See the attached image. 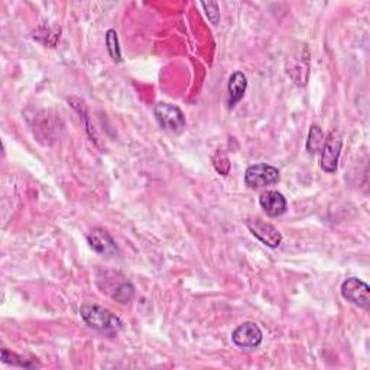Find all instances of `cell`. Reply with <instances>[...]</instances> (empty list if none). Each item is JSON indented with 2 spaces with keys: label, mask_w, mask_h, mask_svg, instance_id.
I'll return each mask as SVG.
<instances>
[{
  "label": "cell",
  "mask_w": 370,
  "mask_h": 370,
  "mask_svg": "<svg viewBox=\"0 0 370 370\" xmlns=\"http://www.w3.org/2000/svg\"><path fill=\"white\" fill-rule=\"evenodd\" d=\"M80 314L84 319V323L97 331L113 336L121 330V319L112 311L100 305L86 304L81 307Z\"/></svg>",
  "instance_id": "obj_1"
},
{
  "label": "cell",
  "mask_w": 370,
  "mask_h": 370,
  "mask_svg": "<svg viewBox=\"0 0 370 370\" xmlns=\"http://www.w3.org/2000/svg\"><path fill=\"white\" fill-rule=\"evenodd\" d=\"M279 181L278 168L269 164H256L244 172V183L249 188H263Z\"/></svg>",
  "instance_id": "obj_2"
},
{
  "label": "cell",
  "mask_w": 370,
  "mask_h": 370,
  "mask_svg": "<svg viewBox=\"0 0 370 370\" xmlns=\"http://www.w3.org/2000/svg\"><path fill=\"white\" fill-rule=\"evenodd\" d=\"M155 117L161 128L171 133H180L185 128V116L183 110L169 103H158L155 106Z\"/></svg>",
  "instance_id": "obj_3"
},
{
  "label": "cell",
  "mask_w": 370,
  "mask_h": 370,
  "mask_svg": "<svg viewBox=\"0 0 370 370\" xmlns=\"http://www.w3.org/2000/svg\"><path fill=\"white\" fill-rule=\"evenodd\" d=\"M246 226H248L251 233L263 244H266L267 248L275 249L282 242V234L278 232V229L260 218H248L246 220Z\"/></svg>",
  "instance_id": "obj_4"
},
{
  "label": "cell",
  "mask_w": 370,
  "mask_h": 370,
  "mask_svg": "<svg viewBox=\"0 0 370 370\" xmlns=\"http://www.w3.org/2000/svg\"><path fill=\"white\" fill-rule=\"evenodd\" d=\"M341 295L360 308L370 307V288L359 278H349L341 285Z\"/></svg>",
  "instance_id": "obj_5"
},
{
  "label": "cell",
  "mask_w": 370,
  "mask_h": 370,
  "mask_svg": "<svg viewBox=\"0 0 370 370\" xmlns=\"http://www.w3.org/2000/svg\"><path fill=\"white\" fill-rule=\"evenodd\" d=\"M341 146H343L341 135L337 131H333L329 135V138L326 139V143H324L323 150H322L323 151V154H322V168L326 172H329V174H333V172L337 171Z\"/></svg>",
  "instance_id": "obj_6"
},
{
  "label": "cell",
  "mask_w": 370,
  "mask_h": 370,
  "mask_svg": "<svg viewBox=\"0 0 370 370\" xmlns=\"http://www.w3.org/2000/svg\"><path fill=\"white\" fill-rule=\"evenodd\" d=\"M262 331L255 323H244L232 334L233 343L243 349H256L262 343Z\"/></svg>",
  "instance_id": "obj_7"
},
{
  "label": "cell",
  "mask_w": 370,
  "mask_h": 370,
  "mask_svg": "<svg viewBox=\"0 0 370 370\" xmlns=\"http://www.w3.org/2000/svg\"><path fill=\"white\" fill-rule=\"evenodd\" d=\"M87 242L91 246V249L97 252L98 255L112 256L117 252V244L114 239L105 229H100V227L91 229L90 233L87 234Z\"/></svg>",
  "instance_id": "obj_8"
},
{
  "label": "cell",
  "mask_w": 370,
  "mask_h": 370,
  "mask_svg": "<svg viewBox=\"0 0 370 370\" xmlns=\"http://www.w3.org/2000/svg\"><path fill=\"white\" fill-rule=\"evenodd\" d=\"M259 204L270 217L282 216L286 211L285 197L278 191H266L259 197Z\"/></svg>",
  "instance_id": "obj_9"
},
{
  "label": "cell",
  "mask_w": 370,
  "mask_h": 370,
  "mask_svg": "<svg viewBox=\"0 0 370 370\" xmlns=\"http://www.w3.org/2000/svg\"><path fill=\"white\" fill-rule=\"evenodd\" d=\"M248 88V79L243 72L236 71L232 74V77L229 80L227 91H229V107L233 109L244 95V91Z\"/></svg>",
  "instance_id": "obj_10"
},
{
  "label": "cell",
  "mask_w": 370,
  "mask_h": 370,
  "mask_svg": "<svg viewBox=\"0 0 370 370\" xmlns=\"http://www.w3.org/2000/svg\"><path fill=\"white\" fill-rule=\"evenodd\" d=\"M326 143V138L324 133L322 131V128L314 125L310 129V135H308V140H307V150L310 154H317L323 150V146Z\"/></svg>",
  "instance_id": "obj_11"
},
{
  "label": "cell",
  "mask_w": 370,
  "mask_h": 370,
  "mask_svg": "<svg viewBox=\"0 0 370 370\" xmlns=\"http://www.w3.org/2000/svg\"><path fill=\"white\" fill-rule=\"evenodd\" d=\"M135 295V286L131 282H121L114 292L112 293L113 300H116L120 304H128Z\"/></svg>",
  "instance_id": "obj_12"
},
{
  "label": "cell",
  "mask_w": 370,
  "mask_h": 370,
  "mask_svg": "<svg viewBox=\"0 0 370 370\" xmlns=\"http://www.w3.org/2000/svg\"><path fill=\"white\" fill-rule=\"evenodd\" d=\"M106 44H107V49L110 53V57L114 61H121V53H120V48H119V38H117V32L114 29H109L106 34Z\"/></svg>",
  "instance_id": "obj_13"
},
{
  "label": "cell",
  "mask_w": 370,
  "mask_h": 370,
  "mask_svg": "<svg viewBox=\"0 0 370 370\" xmlns=\"http://www.w3.org/2000/svg\"><path fill=\"white\" fill-rule=\"evenodd\" d=\"M2 360H4L5 363H8V364L19 366V367H34V366H35L34 363L27 362L25 359L19 357L18 355H15V353H12V352H9V350H6V349L2 350Z\"/></svg>",
  "instance_id": "obj_14"
},
{
  "label": "cell",
  "mask_w": 370,
  "mask_h": 370,
  "mask_svg": "<svg viewBox=\"0 0 370 370\" xmlns=\"http://www.w3.org/2000/svg\"><path fill=\"white\" fill-rule=\"evenodd\" d=\"M203 6L207 9V15L213 23L218 22L220 13H218V6L217 4H203Z\"/></svg>",
  "instance_id": "obj_15"
}]
</instances>
